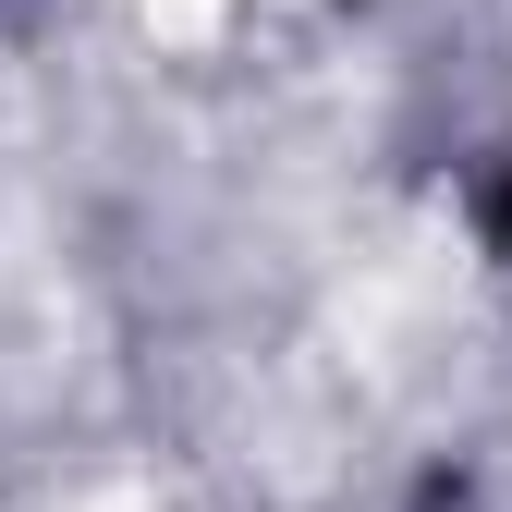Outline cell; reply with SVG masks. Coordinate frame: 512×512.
Instances as JSON below:
<instances>
[{
    "label": "cell",
    "mask_w": 512,
    "mask_h": 512,
    "mask_svg": "<svg viewBox=\"0 0 512 512\" xmlns=\"http://www.w3.org/2000/svg\"><path fill=\"white\" fill-rule=\"evenodd\" d=\"M488 244H500V256H512V171H500V183H488Z\"/></svg>",
    "instance_id": "1"
}]
</instances>
